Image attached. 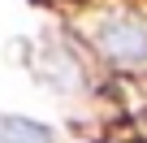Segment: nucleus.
Listing matches in <instances>:
<instances>
[{"label": "nucleus", "mask_w": 147, "mask_h": 143, "mask_svg": "<svg viewBox=\"0 0 147 143\" xmlns=\"http://www.w3.org/2000/svg\"><path fill=\"white\" fill-rule=\"evenodd\" d=\"M0 143H52V134L26 117H5L0 121Z\"/></svg>", "instance_id": "nucleus-2"}, {"label": "nucleus", "mask_w": 147, "mask_h": 143, "mask_svg": "<svg viewBox=\"0 0 147 143\" xmlns=\"http://www.w3.org/2000/svg\"><path fill=\"white\" fill-rule=\"evenodd\" d=\"M91 39L117 65H143L147 61V22L138 13H104L91 26Z\"/></svg>", "instance_id": "nucleus-1"}]
</instances>
